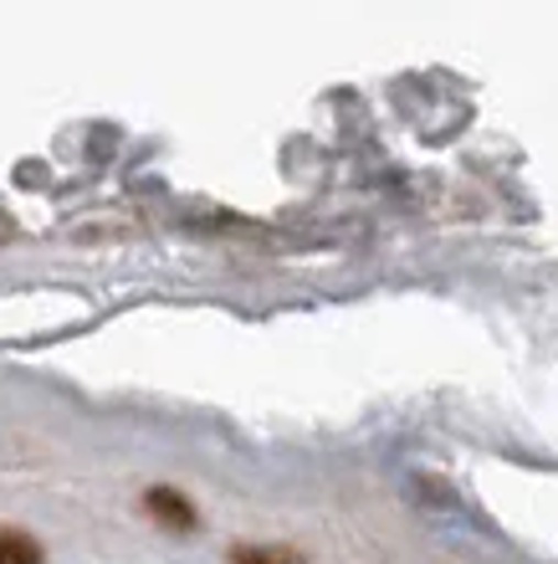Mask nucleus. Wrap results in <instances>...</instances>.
Masks as SVG:
<instances>
[{
    "mask_svg": "<svg viewBox=\"0 0 558 564\" xmlns=\"http://www.w3.org/2000/svg\"><path fill=\"white\" fill-rule=\"evenodd\" d=\"M0 564H46L42 539L26 534V529H11V523H0Z\"/></svg>",
    "mask_w": 558,
    "mask_h": 564,
    "instance_id": "nucleus-2",
    "label": "nucleus"
},
{
    "mask_svg": "<svg viewBox=\"0 0 558 564\" xmlns=\"http://www.w3.org/2000/svg\"><path fill=\"white\" fill-rule=\"evenodd\" d=\"M144 513L160 523V529H169V534H190L195 523H200L195 503L179 488H169V482H154V488H144Z\"/></svg>",
    "mask_w": 558,
    "mask_h": 564,
    "instance_id": "nucleus-1",
    "label": "nucleus"
},
{
    "mask_svg": "<svg viewBox=\"0 0 558 564\" xmlns=\"http://www.w3.org/2000/svg\"><path fill=\"white\" fill-rule=\"evenodd\" d=\"M231 564H308V560L297 550H287V544H236Z\"/></svg>",
    "mask_w": 558,
    "mask_h": 564,
    "instance_id": "nucleus-3",
    "label": "nucleus"
}]
</instances>
